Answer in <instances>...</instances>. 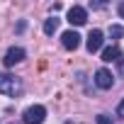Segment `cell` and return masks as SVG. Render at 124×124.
Wrapping results in <instances>:
<instances>
[{
  "label": "cell",
  "instance_id": "cell-14",
  "mask_svg": "<svg viewBox=\"0 0 124 124\" xmlns=\"http://www.w3.org/2000/svg\"><path fill=\"white\" fill-rule=\"evenodd\" d=\"M117 12H119V17L124 20V3H119V5H117Z\"/></svg>",
  "mask_w": 124,
  "mask_h": 124
},
{
  "label": "cell",
  "instance_id": "cell-2",
  "mask_svg": "<svg viewBox=\"0 0 124 124\" xmlns=\"http://www.w3.org/2000/svg\"><path fill=\"white\" fill-rule=\"evenodd\" d=\"M44 119H46V107L41 105H32L22 114V124H44Z\"/></svg>",
  "mask_w": 124,
  "mask_h": 124
},
{
  "label": "cell",
  "instance_id": "cell-5",
  "mask_svg": "<svg viewBox=\"0 0 124 124\" xmlns=\"http://www.w3.org/2000/svg\"><path fill=\"white\" fill-rule=\"evenodd\" d=\"M95 85H97L100 90H109V88L114 85L112 73H109L107 68H97V71H95Z\"/></svg>",
  "mask_w": 124,
  "mask_h": 124
},
{
  "label": "cell",
  "instance_id": "cell-12",
  "mask_svg": "<svg viewBox=\"0 0 124 124\" xmlns=\"http://www.w3.org/2000/svg\"><path fill=\"white\" fill-rule=\"evenodd\" d=\"M117 117H122V119H124V100L117 105Z\"/></svg>",
  "mask_w": 124,
  "mask_h": 124
},
{
  "label": "cell",
  "instance_id": "cell-13",
  "mask_svg": "<svg viewBox=\"0 0 124 124\" xmlns=\"http://www.w3.org/2000/svg\"><path fill=\"white\" fill-rule=\"evenodd\" d=\"M90 8H93V10H102V8H105V3H90Z\"/></svg>",
  "mask_w": 124,
  "mask_h": 124
},
{
  "label": "cell",
  "instance_id": "cell-16",
  "mask_svg": "<svg viewBox=\"0 0 124 124\" xmlns=\"http://www.w3.org/2000/svg\"><path fill=\"white\" fill-rule=\"evenodd\" d=\"M10 124H15V122H10Z\"/></svg>",
  "mask_w": 124,
  "mask_h": 124
},
{
  "label": "cell",
  "instance_id": "cell-8",
  "mask_svg": "<svg viewBox=\"0 0 124 124\" xmlns=\"http://www.w3.org/2000/svg\"><path fill=\"white\" fill-rule=\"evenodd\" d=\"M102 61H105V63H112V61H122V51H119L117 46H107V49H102Z\"/></svg>",
  "mask_w": 124,
  "mask_h": 124
},
{
  "label": "cell",
  "instance_id": "cell-11",
  "mask_svg": "<svg viewBox=\"0 0 124 124\" xmlns=\"http://www.w3.org/2000/svg\"><path fill=\"white\" fill-rule=\"evenodd\" d=\"M97 124H114L109 114H97Z\"/></svg>",
  "mask_w": 124,
  "mask_h": 124
},
{
  "label": "cell",
  "instance_id": "cell-6",
  "mask_svg": "<svg viewBox=\"0 0 124 124\" xmlns=\"http://www.w3.org/2000/svg\"><path fill=\"white\" fill-rule=\"evenodd\" d=\"M68 22H71V24H76V27L85 24V22H88V10H85V8H80V5H73V8L68 10Z\"/></svg>",
  "mask_w": 124,
  "mask_h": 124
},
{
  "label": "cell",
  "instance_id": "cell-7",
  "mask_svg": "<svg viewBox=\"0 0 124 124\" xmlns=\"http://www.w3.org/2000/svg\"><path fill=\"white\" fill-rule=\"evenodd\" d=\"M61 44H63V49H68V51H76L80 46V34L73 32V29H68V32L61 34Z\"/></svg>",
  "mask_w": 124,
  "mask_h": 124
},
{
  "label": "cell",
  "instance_id": "cell-3",
  "mask_svg": "<svg viewBox=\"0 0 124 124\" xmlns=\"http://www.w3.org/2000/svg\"><path fill=\"white\" fill-rule=\"evenodd\" d=\"M24 56H27V51H24L22 46H10V49H8V54H5V58H3V63H5L8 68H12L15 63L24 61Z\"/></svg>",
  "mask_w": 124,
  "mask_h": 124
},
{
  "label": "cell",
  "instance_id": "cell-4",
  "mask_svg": "<svg viewBox=\"0 0 124 124\" xmlns=\"http://www.w3.org/2000/svg\"><path fill=\"white\" fill-rule=\"evenodd\" d=\"M102 44H105V34H102L100 29H90L88 41H85L88 51H90V54H95V51H100V49H102Z\"/></svg>",
  "mask_w": 124,
  "mask_h": 124
},
{
  "label": "cell",
  "instance_id": "cell-10",
  "mask_svg": "<svg viewBox=\"0 0 124 124\" xmlns=\"http://www.w3.org/2000/svg\"><path fill=\"white\" fill-rule=\"evenodd\" d=\"M109 37H112V39L124 37V27H122V24H112V27H109Z\"/></svg>",
  "mask_w": 124,
  "mask_h": 124
},
{
  "label": "cell",
  "instance_id": "cell-9",
  "mask_svg": "<svg viewBox=\"0 0 124 124\" xmlns=\"http://www.w3.org/2000/svg\"><path fill=\"white\" fill-rule=\"evenodd\" d=\"M58 22H61L58 17H49V20L44 22V34H46V37H51V34L58 29Z\"/></svg>",
  "mask_w": 124,
  "mask_h": 124
},
{
  "label": "cell",
  "instance_id": "cell-1",
  "mask_svg": "<svg viewBox=\"0 0 124 124\" xmlns=\"http://www.w3.org/2000/svg\"><path fill=\"white\" fill-rule=\"evenodd\" d=\"M0 93L8 97H20L22 95V80L10 76V73H0Z\"/></svg>",
  "mask_w": 124,
  "mask_h": 124
},
{
  "label": "cell",
  "instance_id": "cell-15",
  "mask_svg": "<svg viewBox=\"0 0 124 124\" xmlns=\"http://www.w3.org/2000/svg\"><path fill=\"white\" fill-rule=\"evenodd\" d=\"M119 76L124 78V61H119Z\"/></svg>",
  "mask_w": 124,
  "mask_h": 124
}]
</instances>
